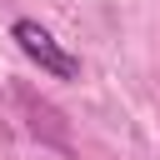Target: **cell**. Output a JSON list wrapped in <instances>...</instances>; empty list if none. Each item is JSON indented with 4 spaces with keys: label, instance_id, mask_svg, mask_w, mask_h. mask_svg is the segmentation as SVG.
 <instances>
[{
    "label": "cell",
    "instance_id": "2",
    "mask_svg": "<svg viewBox=\"0 0 160 160\" xmlns=\"http://www.w3.org/2000/svg\"><path fill=\"white\" fill-rule=\"evenodd\" d=\"M15 105H20V115H25V125H30V135H35L40 145L70 150V125H65V115H60L45 95H35L30 85H15Z\"/></svg>",
    "mask_w": 160,
    "mask_h": 160
},
{
    "label": "cell",
    "instance_id": "1",
    "mask_svg": "<svg viewBox=\"0 0 160 160\" xmlns=\"http://www.w3.org/2000/svg\"><path fill=\"white\" fill-rule=\"evenodd\" d=\"M10 40H15V45L25 50V60H35L45 75H55V80H75V75H80V60H75L40 20H15V25H10Z\"/></svg>",
    "mask_w": 160,
    "mask_h": 160
}]
</instances>
